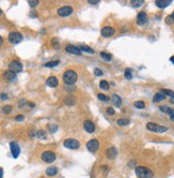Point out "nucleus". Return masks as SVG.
Instances as JSON below:
<instances>
[{"mask_svg":"<svg viewBox=\"0 0 174 178\" xmlns=\"http://www.w3.org/2000/svg\"><path fill=\"white\" fill-rule=\"evenodd\" d=\"M38 4V0H30V1H29V6H30V7H32V8L36 7Z\"/></svg>","mask_w":174,"mask_h":178,"instance_id":"obj_37","label":"nucleus"},{"mask_svg":"<svg viewBox=\"0 0 174 178\" xmlns=\"http://www.w3.org/2000/svg\"><path fill=\"white\" fill-rule=\"evenodd\" d=\"M171 2H172L171 0H156V1H155L156 6L158 8H160V9H164V8H167L168 6H170Z\"/></svg>","mask_w":174,"mask_h":178,"instance_id":"obj_17","label":"nucleus"},{"mask_svg":"<svg viewBox=\"0 0 174 178\" xmlns=\"http://www.w3.org/2000/svg\"><path fill=\"white\" fill-rule=\"evenodd\" d=\"M0 99H1V100H7L8 99V95H7V93H1V95H0Z\"/></svg>","mask_w":174,"mask_h":178,"instance_id":"obj_41","label":"nucleus"},{"mask_svg":"<svg viewBox=\"0 0 174 178\" xmlns=\"http://www.w3.org/2000/svg\"><path fill=\"white\" fill-rule=\"evenodd\" d=\"M24 119H25V117L23 116V115H18V116L15 117V120H16V121H23Z\"/></svg>","mask_w":174,"mask_h":178,"instance_id":"obj_40","label":"nucleus"},{"mask_svg":"<svg viewBox=\"0 0 174 178\" xmlns=\"http://www.w3.org/2000/svg\"><path fill=\"white\" fill-rule=\"evenodd\" d=\"M112 103L114 104L116 107H120L121 106V104H122V100H121V98H120L118 95H113V96H112Z\"/></svg>","mask_w":174,"mask_h":178,"instance_id":"obj_20","label":"nucleus"},{"mask_svg":"<svg viewBox=\"0 0 174 178\" xmlns=\"http://www.w3.org/2000/svg\"><path fill=\"white\" fill-rule=\"evenodd\" d=\"M129 123V119L127 118H121V119H119L118 120V125L119 126H127Z\"/></svg>","mask_w":174,"mask_h":178,"instance_id":"obj_28","label":"nucleus"},{"mask_svg":"<svg viewBox=\"0 0 174 178\" xmlns=\"http://www.w3.org/2000/svg\"><path fill=\"white\" fill-rule=\"evenodd\" d=\"M136 175L139 178H152L154 176L153 172L144 166H138L136 168Z\"/></svg>","mask_w":174,"mask_h":178,"instance_id":"obj_2","label":"nucleus"},{"mask_svg":"<svg viewBox=\"0 0 174 178\" xmlns=\"http://www.w3.org/2000/svg\"><path fill=\"white\" fill-rule=\"evenodd\" d=\"M106 156H107V158H109V159H114V158L118 156V150L115 149L114 147H110V148H108L107 151H106Z\"/></svg>","mask_w":174,"mask_h":178,"instance_id":"obj_16","label":"nucleus"},{"mask_svg":"<svg viewBox=\"0 0 174 178\" xmlns=\"http://www.w3.org/2000/svg\"><path fill=\"white\" fill-rule=\"evenodd\" d=\"M99 147V142L97 139H91L87 143V148L91 152H95Z\"/></svg>","mask_w":174,"mask_h":178,"instance_id":"obj_9","label":"nucleus"},{"mask_svg":"<svg viewBox=\"0 0 174 178\" xmlns=\"http://www.w3.org/2000/svg\"><path fill=\"white\" fill-rule=\"evenodd\" d=\"M135 106H136L137 108H140V110H142V108H144V107H145V103H144L143 101H136V102H135Z\"/></svg>","mask_w":174,"mask_h":178,"instance_id":"obj_30","label":"nucleus"},{"mask_svg":"<svg viewBox=\"0 0 174 178\" xmlns=\"http://www.w3.org/2000/svg\"><path fill=\"white\" fill-rule=\"evenodd\" d=\"M2 176H3V170L0 168V178H2Z\"/></svg>","mask_w":174,"mask_h":178,"instance_id":"obj_44","label":"nucleus"},{"mask_svg":"<svg viewBox=\"0 0 174 178\" xmlns=\"http://www.w3.org/2000/svg\"><path fill=\"white\" fill-rule=\"evenodd\" d=\"M1 14H2V11L0 10V15H1Z\"/></svg>","mask_w":174,"mask_h":178,"instance_id":"obj_50","label":"nucleus"},{"mask_svg":"<svg viewBox=\"0 0 174 178\" xmlns=\"http://www.w3.org/2000/svg\"><path fill=\"white\" fill-rule=\"evenodd\" d=\"M114 34V29L110 27V26H106L104 28L101 29V36L105 37V38H109V37H112Z\"/></svg>","mask_w":174,"mask_h":178,"instance_id":"obj_11","label":"nucleus"},{"mask_svg":"<svg viewBox=\"0 0 174 178\" xmlns=\"http://www.w3.org/2000/svg\"><path fill=\"white\" fill-rule=\"evenodd\" d=\"M3 43V39H2V37H0V45Z\"/></svg>","mask_w":174,"mask_h":178,"instance_id":"obj_46","label":"nucleus"},{"mask_svg":"<svg viewBox=\"0 0 174 178\" xmlns=\"http://www.w3.org/2000/svg\"><path fill=\"white\" fill-rule=\"evenodd\" d=\"M9 41H10L12 44H18L23 41V34L21 32L14 31V32H11L9 34Z\"/></svg>","mask_w":174,"mask_h":178,"instance_id":"obj_4","label":"nucleus"},{"mask_svg":"<svg viewBox=\"0 0 174 178\" xmlns=\"http://www.w3.org/2000/svg\"><path fill=\"white\" fill-rule=\"evenodd\" d=\"M124 75H125V79H132V70H130V69H126V70H125V73H124Z\"/></svg>","mask_w":174,"mask_h":178,"instance_id":"obj_33","label":"nucleus"},{"mask_svg":"<svg viewBox=\"0 0 174 178\" xmlns=\"http://www.w3.org/2000/svg\"><path fill=\"white\" fill-rule=\"evenodd\" d=\"M146 128L149 129L150 131L158 132V133H164V132L168 131L167 127H162V126L156 125V123H153V122H149V123L146 125Z\"/></svg>","mask_w":174,"mask_h":178,"instance_id":"obj_3","label":"nucleus"},{"mask_svg":"<svg viewBox=\"0 0 174 178\" xmlns=\"http://www.w3.org/2000/svg\"><path fill=\"white\" fill-rule=\"evenodd\" d=\"M170 61H171V62H172V63L174 64V56H172V57L170 58Z\"/></svg>","mask_w":174,"mask_h":178,"instance_id":"obj_45","label":"nucleus"},{"mask_svg":"<svg viewBox=\"0 0 174 178\" xmlns=\"http://www.w3.org/2000/svg\"><path fill=\"white\" fill-rule=\"evenodd\" d=\"M66 52L70 54H74V55H80V54H81V50H80L78 47L74 46V45H69V46H66Z\"/></svg>","mask_w":174,"mask_h":178,"instance_id":"obj_18","label":"nucleus"},{"mask_svg":"<svg viewBox=\"0 0 174 178\" xmlns=\"http://www.w3.org/2000/svg\"><path fill=\"white\" fill-rule=\"evenodd\" d=\"M29 106L33 107V106H34V104H33V103H29Z\"/></svg>","mask_w":174,"mask_h":178,"instance_id":"obj_48","label":"nucleus"},{"mask_svg":"<svg viewBox=\"0 0 174 178\" xmlns=\"http://www.w3.org/2000/svg\"><path fill=\"white\" fill-rule=\"evenodd\" d=\"M171 18H172V21H174V11H173V13H172V15H171Z\"/></svg>","mask_w":174,"mask_h":178,"instance_id":"obj_47","label":"nucleus"},{"mask_svg":"<svg viewBox=\"0 0 174 178\" xmlns=\"http://www.w3.org/2000/svg\"><path fill=\"white\" fill-rule=\"evenodd\" d=\"M99 87H101V89H104V90H108L109 83L107 82V81H101V82L99 83Z\"/></svg>","mask_w":174,"mask_h":178,"instance_id":"obj_29","label":"nucleus"},{"mask_svg":"<svg viewBox=\"0 0 174 178\" xmlns=\"http://www.w3.org/2000/svg\"><path fill=\"white\" fill-rule=\"evenodd\" d=\"M98 1H99V0H89V3H91V4H96V3H98Z\"/></svg>","mask_w":174,"mask_h":178,"instance_id":"obj_42","label":"nucleus"},{"mask_svg":"<svg viewBox=\"0 0 174 178\" xmlns=\"http://www.w3.org/2000/svg\"><path fill=\"white\" fill-rule=\"evenodd\" d=\"M107 113H108V115L112 116V115H114V110H113L112 107H108V108H107Z\"/></svg>","mask_w":174,"mask_h":178,"instance_id":"obj_39","label":"nucleus"},{"mask_svg":"<svg viewBox=\"0 0 174 178\" xmlns=\"http://www.w3.org/2000/svg\"><path fill=\"white\" fill-rule=\"evenodd\" d=\"M9 70L14 72V73H19V72L23 71V64H21V61L18 60L12 61L10 63V66H9Z\"/></svg>","mask_w":174,"mask_h":178,"instance_id":"obj_7","label":"nucleus"},{"mask_svg":"<svg viewBox=\"0 0 174 178\" xmlns=\"http://www.w3.org/2000/svg\"><path fill=\"white\" fill-rule=\"evenodd\" d=\"M94 74L96 75V76H101V75H103V71H101V69L95 68L94 69Z\"/></svg>","mask_w":174,"mask_h":178,"instance_id":"obj_38","label":"nucleus"},{"mask_svg":"<svg viewBox=\"0 0 174 178\" xmlns=\"http://www.w3.org/2000/svg\"><path fill=\"white\" fill-rule=\"evenodd\" d=\"M77 79H78V75L73 70H67L63 74V82L65 83V84H67V85H73V84H75Z\"/></svg>","mask_w":174,"mask_h":178,"instance_id":"obj_1","label":"nucleus"},{"mask_svg":"<svg viewBox=\"0 0 174 178\" xmlns=\"http://www.w3.org/2000/svg\"><path fill=\"white\" fill-rule=\"evenodd\" d=\"M147 21V14L145 12H140L139 14L137 15V24L138 25H144Z\"/></svg>","mask_w":174,"mask_h":178,"instance_id":"obj_12","label":"nucleus"},{"mask_svg":"<svg viewBox=\"0 0 174 178\" xmlns=\"http://www.w3.org/2000/svg\"><path fill=\"white\" fill-rule=\"evenodd\" d=\"M10 149H11V153H12V156L13 158H18L19 156V153H21V148L18 146V144L16 142H11L10 143Z\"/></svg>","mask_w":174,"mask_h":178,"instance_id":"obj_8","label":"nucleus"},{"mask_svg":"<svg viewBox=\"0 0 174 178\" xmlns=\"http://www.w3.org/2000/svg\"><path fill=\"white\" fill-rule=\"evenodd\" d=\"M84 128L88 133H93L95 131V125L91 120H86L84 122Z\"/></svg>","mask_w":174,"mask_h":178,"instance_id":"obj_13","label":"nucleus"},{"mask_svg":"<svg viewBox=\"0 0 174 178\" xmlns=\"http://www.w3.org/2000/svg\"><path fill=\"white\" fill-rule=\"evenodd\" d=\"M172 18H171V16H168L167 17V23H172Z\"/></svg>","mask_w":174,"mask_h":178,"instance_id":"obj_43","label":"nucleus"},{"mask_svg":"<svg viewBox=\"0 0 174 178\" xmlns=\"http://www.w3.org/2000/svg\"><path fill=\"white\" fill-rule=\"evenodd\" d=\"M160 110H162L164 113H166V114H169L170 116L174 114V110H172V108L169 107V106H166V105H164V106H160Z\"/></svg>","mask_w":174,"mask_h":178,"instance_id":"obj_23","label":"nucleus"},{"mask_svg":"<svg viewBox=\"0 0 174 178\" xmlns=\"http://www.w3.org/2000/svg\"><path fill=\"white\" fill-rule=\"evenodd\" d=\"M64 102H65V104H67V105H74V104H75V99H74L72 96H69L64 99Z\"/></svg>","mask_w":174,"mask_h":178,"instance_id":"obj_25","label":"nucleus"},{"mask_svg":"<svg viewBox=\"0 0 174 178\" xmlns=\"http://www.w3.org/2000/svg\"><path fill=\"white\" fill-rule=\"evenodd\" d=\"M80 50H82V52H84V53H88V54H94V50H92L91 47L87 46V45H81V46H80Z\"/></svg>","mask_w":174,"mask_h":178,"instance_id":"obj_24","label":"nucleus"},{"mask_svg":"<svg viewBox=\"0 0 174 178\" xmlns=\"http://www.w3.org/2000/svg\"><path fill=\"white\" fill-rule=\"evenodd\" d=\"M58 64H59V61L55 60V61H50V62H47V63H45L44 66H45V67H48V68H52V67H56V66H58Z\"/></svg>","mask_w":174,"mask_h":178,"instance_id":"obj_31","label":"nucleus"},{"mask_svg":"<svg viewBox=\"0 0 174 178\" xmlns=\"http://www.w3.org/2000/svg\"><path fill=\"white\" fill-rule=\"evenodd\" d=\"M46 84H47L49 87H51V88H56L57 86H58V84H59V81H58V79L55 77V76H50V77L47 79Z\"/></svg>","mask_w":174,"mask_h":178,"instance_id":"obj_15","label":"nucleus"},{"mask_svg":"<svg viewBox=\"0 0 174 178\" xmlns=\"http://www.w3.org/2000/svg\"><path fill=\"white\" fill-rule=\"evenodd\" d=\"M51 43H52V46L55 47V48H59V42H58V40L57 39H52L51 40Z\"/></svg>","mask_w":174,"mask_h":178,"instance_id":"obj_36","label":"nucleus"},{"mask_svg":"<svg viewBox=\"0 0 174 178\" xmlns=\"http://www.w3.org/2000/svg\"><path fill=\"white\" fill-rule=\"evenodd\" d=\"M3 77L7 79L8 82H15L16 81V73L8 70L3 73Z\"/></svg>","mask_w":174,"mask_h":178,"instance_id":"obj_14","label":"nucleus"},{"mask_svg":"<svg viewBox=\"0 0 174 178\" xmlns=\"http://www.w3.org/2000/svg\"><path fill=\"white\" fill-rule=\"evenodd\" d=\"M143 3H144L143 0H132V6L134 8H139V7H141Z\"/></svg>","mask_w":174,"mask_h":178,"instance_id":"obj_27","label":"nucleus"},{"mask_svg":"<svg viewBox=\"0 0 174 178\" xmlns=\"http://www.w3.org/2000/svg\"><path fill=\"white\" fill-rule=\"evenodd\" d=\"M57 173H58V168L56 166H50L46 170V174L48 176H55V175H57Z\"/></svg>","mask_w":174,"mask_h":178,"instance_id":"obj_22","label":"nucleus"},{"mask_svg":"<svg viewBox=\"0 0 174 178\" xmlns=\"http://www.w3.org/2000/svg\"><path fill=\"white\" fill-rule=\"evenodd\" d=\"M2 110H3L4 114H10L11 112H12V106L11 105H5V106H3Z\"/></svg>","mask_w":174,"mask_h":178,"instance_id":"obj_34","label":"nucleus"},{"mask_svg":"<svg viewBox=\"0 0 174 178\" xmlns=\"http://www.w3.org/2000/svg\"><path fill=\"white\" fill-rule=\"evenodd\" d=\"M164 99H166V96H164L161 91H159V92H157L156 95L154 96L153 101L154 102H160V101H164Z\"/></svg>","mask_w":174,"mask_h":178,"instance_id":"obj_21","label":"nucleus"},{"mask_svg":"<svg viewBox=\"0 0 174 178\" xmlns=\"http://www.w3.org/2000/svg\"><path fill=\"white\" fill-rule=\"evenodd\" d=\"M97 98L101 101H105V102H107V101H109V98L106 95H104V93H98L97 95Z\"/></svg>","mask_w":174,"mask_h":178,"instance_id":"obj_32","label":"nucleus"},{"mask_svg":"<svg viewBox=\"0 0 174 178\" xmlns=\"http://www.w3.org/2000/svg\"><path fill=\"white\" fill-rule=\"evenodd\" d=\"M36 135H38V137H40V139H46V134H45V132L42 131V130H40V131L36 133Z\"/></svg>","mask_w":174,"mask_h":178,"instance_id":"obj_35","label":"nucleus"},{"mask_svg":"<svg viewBox=\"0 0 174 178\" xmlns=\"http://www.w3.org/2000/svg\"><path fill=\"white\" fill-rule=\"evenodd\" d=\"M171 119H172V120H174V114L171 115Z\"/></svg>","mask_w":174,"mask_h":178,"instance_id":"obj_49","label":"nucleus"},{"mask_svg":"<svg viewBox=\"0 0 174 178\" xmlns=\"http://www.w3.org/2000/svg\"><path fill=\"white\" fill-rule=\"evenodd\" d=\"M42 160L44 161V162H46V163H51V162H53V161L56 160V155H55V152H52V151H44V152L42 153Z\"/></svg>","mask_w":174,"mask_h":178,"instance_id":"obj_6","label":"nucleus"},{"mask_svg":"<svg viewBox=\"0 0 174 178\" xmlns=\"http://www.w3.org/2000/svg\"><path fill=\"white\" fill-rule=\"evenodd\" d=\"M63 145L66 147V148H69V149H78L80 147V143L77 141V139H65L64 143H63Z\"/></svg>","mask_w":174,"mask_h":178,"instance_id":"obj_5","label":"nucleus"},{"mask_svg":"<svg viewBox=\"0 0 174 178\" xmlns=\"http://www.w3.org/2000/svg\"><path fill=\"white\" fill-rule=\"evenodd\" d=\"M101 57L103 58V59H105L106 61H110V60H111L112 56L110 55V54L106 53V52H101Z\"/></svg>","mask_w":174,"mask_h":178,"instance_id":"obj_26","label":"nucleus"},{"mask_svg":"<svg viewBox=\"0 0 174 178\" xmlns=\"http://www.w3.org/2000/svg\"><path fill=\"white\" fill-rule=\"evenodd\" d=\"M73 13V8L70 7V6H65V7L60 8L58 10V14L60 16H69Z\"/></svg>","mask_w":174,"mask_h":178,"instance_id":"obj_10","label":"nucleus"},{"mask_svg":"<svg viewBox=\"0 0 174 178\" xmlns=\"http://www.w3.org/2000/svg\"><path fill=\"white\" fill-rule=\"evenodd\" d=\"M161 92L164 93V96H169L171 98V103H174V91L173 90H169V89H162L160 90Z\"/></svg>","mask_w":174,"mask_h":178,"instance_id":"obj_19","label":"nucleus"}]
</instances>
